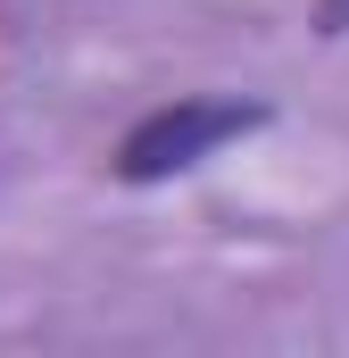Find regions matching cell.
<instances>
[{
    "label": "cell",
    "instance_id": "cell-2",
    "mask_svg": "<svg viewBox=\"0 0 349 358\" xmlns=\"http://www.w3.org/2000/svg\"><path fill=\"white\" fill-rule=\"evenodd\" d=\"M316 25L325 34H349V0H316Z\"/></svg>",
    "mask_w": 349,
    "mask_h": 358
},
{
    "label": "cell",
    "instance_id": "cell-1",
    "mask_svg": "<svg viewBox=\"0 0 349 358\" xmlns=\"http://www.w3.org/2000/svg\"><path fill=\"white\" fill-rule=\"evenodd\" d=\"M266 108L258 100H225V92H183L167 108H150L125 142H117V159H108V176L117 183H167V176H191L200 159H216L225 142H242V134H258Z\"/></svg>",
    "mask_w": 349,
    "mask_h": 358
}]
</instances>
